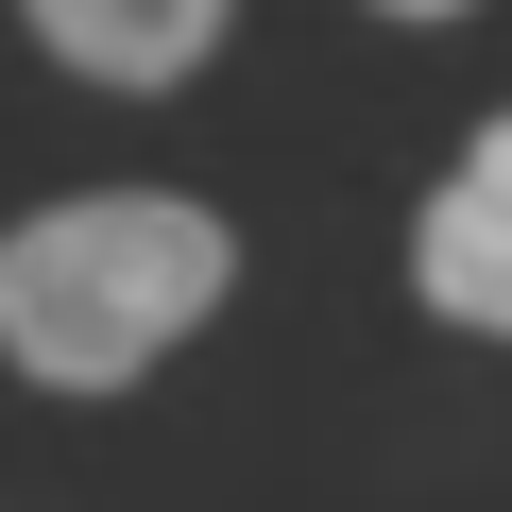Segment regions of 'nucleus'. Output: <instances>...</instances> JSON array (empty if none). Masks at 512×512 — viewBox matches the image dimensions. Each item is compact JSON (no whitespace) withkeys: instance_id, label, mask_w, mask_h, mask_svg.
Wrapping results in <instances>:
<instances>
[{"instance_id":"obj_1","label":"nucleus","mask_w":512,"mask_h":512,"mask_svg":"<svg viewBox=\"0 0 512 512\" xmlns=\"http://www.w3.org/2000/svg\"><path fill=\"white\" fill-rule=\"evenodd\" d=\"M222 291H239L222 205L86 188V205H35L18 239H0V359L52 376V393H120V376H154Z\"/></svg>"},{"instance_id":"obj_2","label":"nucleus","mask_w":512,"mask_h":512,"mask_svg":"<svg viewBox=\"0 0 512 512\" xmlns=\"http://www.w3.org/2000/svg\"><path fill=\"white\" fill-rule=\"evenodd\" d=\"M410 291L444 308V325H478V342H512V103L461 137V171L427 188V222H410Z\"/></svg>"},{"instance_id":"obj_3","label":"nucleus","mask_w":512,"mask_h":512,"mask_svg":"<svg viewBox=\"0 0 512 512\" xmlns=\"http://www.w3.org/2000/svg\"><path fill=\"white\" fill-rule=\"evenodd\" d=\"M18 18H35V52L86 69V86H188L239 0H18Z\"/></svg>"},{"instance_id":"obj_4","label":"nucleus","mask_w":512,"mask_h":512,"mask_svg":"<svg viewBox=\"0 0 512 512\" xmlns=\"http://www.w3.org/2000/svg\"><path fill=\"white\" fill-rule=\"evenodd\" d=\"M376 18H461V0H376Z\"/></svg>"}]
</instances>
